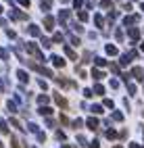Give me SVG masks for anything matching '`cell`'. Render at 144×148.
<instances>
[{
	"mask_svg": "<svg viewBox=\"0 0 144 148\" xmlns=\"http://www.w3.org/2000/svg\"><path fill=\"white\" fill-rule=\"evenodd\" d=\"M96 125H98V121H96V119H88V127H90V130H94Z\"/></svg>",
	"mask_w": 144,
	"mask_h": 148,
	"instance_id": "cell-1",
	"label": "cell"
},
{
	"mask_svg": "<svg viewBox=\"0 0 144 148\" xmlns=\"http://www.w3.org/2000/svg\"><path fill=\"white\" fill-rule=\"evenodd\" d=\"M92 75L96 77V79H102V77H104V73H102V71H92Z\"/></svg>",
	"mask_w": 144,
	"mask_h": 148,
	"instance_id": "cell-2",
	"label": "cell"
},
{
	"mask_svg": "<svg viewBox=\"0 0 144 148\" xmlns=\"http://www.w3.org/2000/svg\"><path fill=\"white\" fill-rule=\"evenodd\" d=\"M0 148H2V144H0Z\"/></svg>",
	"mask_w": 144,
	"mask_h": 148,
	"instance_id": "cell-3",
	"label": "cell"
},
{
	"mask_svg": "<svg viewBox=\"0 0 144 148\" xmlns=\"http://www.w3.org/2000/svg\"><path fill=\"white\" fill-rule=\"evenodd\" d=\"M117 148H119V146H117Z\"/></svg>",
	"mask_w": 144,
	"mask_h": 148,
	"instance_id": "cell-4",
	"label": "cell"
}]
</instances>
